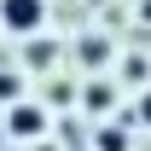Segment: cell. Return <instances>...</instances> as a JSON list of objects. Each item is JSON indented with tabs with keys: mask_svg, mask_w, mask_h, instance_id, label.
Returning a JSON list of instances; mask_svg holds the SVG:
<instances>
[{
	"mask_svg": "<svg viewBox=\"0 0 151 151\" xmlns=\"http://www.w3.org/2000/svg\"><path fill=\"white\" fill-rule=\"evenodd\" d=\"M81 64H87V70H99V64H105V41H99V35L81 41Z\"/></svg>",
	"mask_w": 151,
	"mask_h": 151,
	"instance_id": "cell-3",
	"label": "cell"
},
{
	"mask_svg": "<svg viewBox=\"0 0 151 151\" xmlns=\"http://www.w3.org/2000/svg\"><path fill=\"white\" fill-rule=\"evenodd\" d=\"M139 122H151V93H139Z\"/></svg>",
	"mask_w": 151,
	"mask_h": 151,
	"instance_id": "cell-6",
	"label": "cell"
},
{
	"mask_svg": "<svg viewBox=\"0 0 151 151\" xmlns=\"http://www.w3.org/2000/svg\"><path fill=\"white\" fill-rule=\"evenodd\" d=\"M41 18H47V0H0V23L12 35H35Z\"/></svg>",
	"mask_w": 151,
	"mask_h": 151,
	"instance_id": "cell-1",
	"label": "cell"
},
{
	"mask_svg": "<svg viewBox=\"0 0 151 151\" xmlns=\"http://www.w3.org/2000/svg\"><path fill=\"white\" fill-rule=\"evenodd\" d=\"M105 105H111V87L93 81V87H87V111H105Z\"/></svg>",
	"mask_w": 151,
	"mask_h": 151,
	"instance_id": "cell-5",
	"label": "cell"
},
{
	"mask_svg": "<svg viewBox=\"0 0 151 151\" xmlns=\"http://www.w3.org/2000/svg\"><path fill=\"white\" fill-rule=\"evenodd\" d=\"M6 122H12V134H18V139H29V134L47 128V111H41V105H12V116H6Z\"/></svg>",
	"mask_w": 151,
	"mask_h": 151,
	"instance_id": "cell-2",
	"label": "cell"
},
{
	"mask_svg": "<svg viewBox=\"0 0 151 151\" xmlns=\"http://www.w3.org/2000/svg\"><path fill=\"white\" fill-rule=\"evenodd\" d=\"M99 151H128V128H105L99 134Z\"/></svg>",
	"mask_w": 151,
	"mask_h": 151,
	"instance_id": "cell-4",
	"label": "cell"
}]
</instances>
